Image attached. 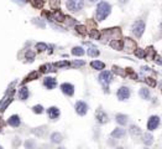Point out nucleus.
Masks as SVG:
<instances>
[{
    "instance_id": "obj_52",
    "label": "nucleus",
    "mask_w": 162,
    "mask_h": 149,
    "mask_svg": "<svg viewBox=\"0 0 162 149\" xmlns=\"http://www.w3.org/2000/svg\"><path fill=\"white\" fill-rule=\"evenodd\" d=\"M145 149H149V148H145Z\"/></svg>"
},
{
    "instance_id": "obj_24",
    "label": "nucleus",
    "mask_w": 162,
    "mask_h": 149,
    "mask_svg": "<svg viewBox=\"0 0 162 149\" xmlns=\"http://www.w3.org/2000/svg\"><path fill=\"white\" fill-rule=\"evenodd\" d=\"M116 122L121 126H125L128 123V116L125 114H116Z\"/></svg>"
},
{
    "instance_id": "obj_17",
    "label": "nucleus",
    "mask_w": 162,
    "mask_h": 149,
    "mask_svg": "<svg viewBox=\"0 0 162 149\" xmlns=\"http://www.w3.org/2000/svg\"><path fill=\"white\" fill-rule=\"evenodd\" d=\"M113 138H115V139H119V138H123L124 136H125V129H123V128H115L113 132H111V134H110Z\"/></svg>"
},
{
    "instance_id": "obj_7",
    "label": "nucleus",
    "mask_w": 162,
    "mask_h": 149,
    "mask_svg": "<svg viewBox=\"0 0 162 149\" xmlns=\"http://www.w3.org/2000/svg\"><path fill=\"white\" fill-rule=\"evenodd\" d=\"M160 124V117L159 116H151L149 118V122H147V129L149 131H155Z\"/></svg>"
},
{
    "instance_id": "obj_8",
    "label": "nucleus",
    "mask_w": 162,
    "mask_h": 149,
    "mask_svg": "<svg viewBox=\"0 0 162 149\" xmlns=\"http://www.w3.org/2000/svg\"><path fill=\"white\" fill-rule=\"evenodd\" d=\"M76 112H77L79 116L87 114V112H88V105H87L86 102H83V101H78V102L76 103Z\"/></svg>"
},
{
    "instance_id": "obj_50",
    "label": "nucleus",
    "mask_w": 162,
    "mask_h": 149,
    "mask_svg": "<svg viewBox=\"0 0 162 149\" xmlns=\"http://www.w3.org/2000/svg\"><path fill=\"white\" fill-rule=\"evenodd\" d=\"M116 149H124V148H121V147H119V148H116Z\"/></svg>"
},
{
    "instance_id": "obj_51",
    "label": "nucleus",
    "mask_w": 162,
    "mask_h": 149,
    "mask_svg": "<svg viewBox=\"0 0 162 149\" xmlns=\"http://www.w3.org/2000/svg\"><path fill=\"white\" fill-rule=\"evenodd\" d=\"M0 149H2V148H1V147H0Z\"/></svg>"
},
{
    "instance_id": "obj_48",
    "label": "nucleus",
    "mask_w": 162,
    "mask_h": 149,
    "mask_svg": "<svg viewBox=\"0 0 162 149\" xmlns=\"http://www.w3.org/2000/svg\"><path fill=\"white\" fill-rule=\"evenodd\" d=\"M160 28H161V30H162V21H161V24H160Z\"/></svg>"
},
{
    "instance_id": "obj_35",
    "label": "nucleus",
    "mask_w": 162,
    "mask_h": 149,
    "mask_svg": "<svg viewBox=\"0 0 162 149\" xmlns=\"http://www.w3.org/2000/svg\"><path fill=\"white\" fill-rule=\"evenodd\" d=\"M76 30H77V33L81 34V35H86V34H87V28H86L84 25H77V26H76Z\"/></svg>"
},
{
    "instance_id": "obj_44",
    "label": "nucleus",
    "mask_w": 162,
    "mask_h": 149,
    "mask_svg": "<svg viewBox=\"0 0 162 149\" xmlns=\"http://www.w3.org/2000/svg\"><path fill=\"white\" fill-rule=\"evenodd\" d=\"M154 60H155V62H157L159 65H162V59L160 57V56H155Z\"/></svg>"
},
{
    "instance_id": "obj_10",
    "label": "nucleus",
    "mask_w": 162,
    "mask_h": 149,
    "mask_svg": "<svg viewBox=\"0 0 162 149\" xmlns=\"http://www.w3.org/2000/svg\"><path fill=\"white\" fill-rule=\"evenodd\" d=\"M61 91L66 96H73L74 95V86L71 83H62L61 85Z\"/></svg>"
},
{
    "instance_id": "obj_41",
    "label": "nucleus",
    "mask_w": 162,
    "mask_h": 149,
    "mask_svg": "<svg viewBox=\"0 0 162 149\" xmlns=\"http://www.w3.org/2000/svg\"><path fill=\"white\" fill-rule=\"evenodd\" d=\"M89 35H91V37H92V39H96V40L100 39V34H99V31H98V30H91Z\"/></svg>"
},
{
    "instance_id": "obj_37",
    "label": "nucleus",
    "mask_w": 162,
    "mask_h": 149,
    "mask_svg": "<svg viewBox=\"0 0 162 149\" xmlns=\"http://www.w3.org/2000/svg\"><path fill=\"white\" fill-rule=\"evenodd\" d=\"M86 62L83 61V60H74L72 64H71V66L72 67H81V66H83Z\"/></svg>"
},
{
    "instance_id": "obj_38",
    "label": "nucleus",
    "mask_w": 162,
    "mask_h": 149,
    "mask_svg": "<svg viewBox=\"0 0 162 149\" xmlns=\"http://www.w3.org/2000/svg\"><path fill=\"white\" fill-rule=\"evenodd\" d=\"M32 112L36 113V114H41V113L43 112V107H42L41 105H36V106L32 107Z\"/></svg>"
},
{
    "instance_id": "obj_14",
    "label": "nucleus",
    "mask_w": 162,
    "mask_h": 149,
    "mask_svg": "<svg viewBox=\"0 0 162 149\" xmlns=\"http://www.w3.org/2000/svg\"><path fill=\"white\" fill-rule=\"evenodd\" d=\"M7 124L11 126V127H19L21 124V119H20V117L17 114H14L7 119Z\"/></svg>"
},
{
    "instance_id": "obj_47",
    "label": "nucleus",
    "mask_w": 162,
    "mask_h": 149,
    "mask_svg": "<svg viewBox=\"0 0 162 149\" xmlns=\"http://www.w3.org/2000/svg\"><path fill=\"white\" fill-rule=\"evenodd\" d=\"M89 1H92V3H94V1H98V0H89Z\"/></svg>"
},
{
    "instance_id": "obj_18",
    "label": "nucleus",
    "mask_w": 162,
    "mask_h": 149,
    "mask_svg": "<svg viewBox=\"0 0 162 149\" xmlns=\"http://www.w3.org/2000/svg\"><path fill=\"white\" fill-rule=\"evenodd\" d=\"M53 65H51V64H45V65H42V66H40V74H48V72H51V71H56V70H53Z\"/></svg>"
},
{
    "instance_id": "obj_28",
    "label": "nucleus",
    "mask_w": 162,
    "mask_h": 149,
    "mask_svg": "<svg viewBox=\"0 0 162 149\" xmlns=\"http://www.w3.org/2000/svg\"><path fill=\"white\" fill-rule=\"evenodd\" d=\"M139 95H140V97H141L142 100H149V98H150V92H149V90H146V88H141L140 92H139Z\"/></svg>"
},
{
    "instance_id": "obj_16",
    "label": "nucleus",
    "mask_w": 162,
    "mask_h": 149,
    "mask_svg": "<svg viewBox=\"0 0 162 149\" xmlns=\"http://www.w3.org/2000/svg\"><path fill=\"white\" fill-rule=\"evenodd\" d=\"M96 117H97L98 122L100 123V124H104V123H106L108 122V116H106V113L103 111H97V114H96Z\"/></svg>"
},
{
    "instance_id": "obj_26",
    "label": "nucleus",
    "mask_w": 162,
    "mask_h": 149,
    "mask_svg": "<svg viewBox=\"0 0 162 149\" xmlns=\"http://www.w3.org/2000/svg\"><path fill=\"white\" fill-rule=\"evenodd\" d=\"M113 72H114L115 74L121 76V77H126V72H125V70L120 69L119 66H113Z\"/></svg>"
},
{
    "instance_id": "obj_36",
    "label": "nucleus",
    "mask_w": 162,
    "mask_h": 149,
    "mask_svg": "<svg viewBox=\"0 0 162 149\" xmlns=\"http://www.w3.org/2000/svg\"><path fill=\"white\" fill-rule=\"evenodd\" d=\"M53 66L60 69V67H68V66H71V64H69L68 61H58V62H56Z\"/></svg>"
},
{
    "instance_id": "obj_46",
    "label": "nucleus",
    "mask_w": 162,
    "mask_h": 149,
    "mask_svg": "<svg viewBox=\"0 0 162 149\" xmlns=\"http://www.w3.org/2000/svg\"><path fill=\"white\" fill-rule=\"evenodd\" d=\"M2 126H4V122H2V119H1V117H0V129L2 128Z\"/></svg>"
},
{
    "instance_id": "obj_6",
    "label": "nucleus",
    "mask_w": 162,
    "mask_h": 149,
    "mask_svg": "<svg viewBox=\"0 0 162 149\" xmlns=\"http://www.w3.org/2000/svg\"><path fill=\"white\" fill-rule=\"evenodd\" d=\"M123 49H124L125 51H128V52H132V51H135V49H136V44H135V41L131 40L130 37H125L124 41H123Z\"/></svg>"
},
{
    "instance_id": "obj_5",
    "label": "nucleus",
    "mask_w": 162,
    "mask_h": 149,
    "mask_svg": "<svg viewBox=\"0 0 162 149\" xmlns=\"http://www.w3.org/2000/svg\"><path fill=\"white\" fill-rule=\"evenodd\" d=\"M111 78H113V76H111V72H109V71H103L101 74H99V81H100L101 85H104V91L106 93L109 92L108 91V85L111 82Z\"/></svg>"
},
{
    "instance_id": "obj_42",
    "label": "nucleus",
    "mask_w": 162,
    "mask_h": 149,
    "mask_svg": "<svg viewBox=\"0 0 162 149\" xmlns=\"http://www.w3.org/2000/svg\"><path fill=\"white\" fill-rule=\"evenodd\" d=\"M32 23L36 24L37 26H40V28H45V23H43V21H38V19H33Z\"/></svg>"
},
{
    "instance_id": "obj_1",
    "label": "nucleus",
    "mask_w": 162,
    "mask_h": 149,
    "mask_svg": "<svg viewBox=\"0 0 162 149\" xmlns=\"http://www.w3.org/2000/svg\"><path fill=\"white\" fill-rule=\"evenodd\" d=\"M110 11H111V6H110V4L106 3V1H100V3L98 4L97 13H96L97 20L98 21H103V20H105V19L109 16Z\"/></svg>"
},
{
    "instance_id": "obj_4",
    "label": "nucleus",
    "mask_w": 162,
    "mask_h": 149,
    "mask_svg": "<svg viewBox=\"0 0 162 149\" xmlns=\"http://www.w3.org/2000/svg\"><path fill=\"white\" fill-rule=\"evenodd\" d=\"M145 28H146L145 23L142 20H137L132 24V34L136 37H141L144 31H145Z\"/></svg>"
},
{
    "instance_id": "obj_2",
    "label": "nucleus",
    "mask_w": 162,
    "mask_h": 149,
    "mask_svg": "<svg viewBox=\"0 0 162 149\" xmlns=\"http://www.w3.org/2000/svg\"><path fill=\"white\" fill-rule=\"evenodd\" d=\"M14 85H15V82L10 86V88L7 90V92L5 93V96L2 97V100H1V102H0V112H2V111H5V108L12 102V96H14Z\"/></svg>"
},
{
    "instance_id": "obj_25",
    "label": "nucleus",
    "mask_w": 162,
    "mask_h": 149,
    "mask_svg": "<svg viewBox=\"0 0 162 149\" xmlns=\"http://www.w3.org/2000/svg\"><path fill=\"white\" fill-rule=\"evenodd\" d=\"M72 55H74V56H83V55H84L83 47H81V46L73 47V49H72Z\"/></svg>"
},
{
    "instance_id": "obj_12",
    "label": "nucleus",
    "mask_w": 162,
    "mask_h": 149,
    "mask_svg": "<svg viewBox=\"0 0 162 149\" xmlns=\"http://www.w3.org/2000/svg\"><path fill=\"white\" fill-rule=\"evenodd\" d=\"M47 15H50V20L52 19V20H55V21H58V23H62V21H65L66 16L60 11V10H56V11H53L52 14H47Z\"/></svg>"
},
{
    "instance_id": "obj_9",
    "label": "nucleus",
    "mask_w": 162,
    "mask_h": 149,
    "mask_svg": "<svg viewBox=\"0 0 162 149\" xmlns=\"http://www.w3.org/2000/svg\"><path fill=\"white\" fill-rule=\"evenodd\" d=\"M116 96H118V98H119L120 101H126L130 97V90L128 87H120V88L118 90Z\"/></svg>"
},
{
    "instance_id": "obj_30",
    "label": "nucleus",
    "mask_w": 162,
    "mask_h": 149,
    "mask_svg": "<svg viewBox=\"0 0 162 149\" xmlns=\"http://www.w3.org/2000/svg\"><path fill=\"white\" fill-rule=\"evenodd\" d=\"M88 55H89L91 57H97V56H99V50H98L97 47L92 46V47L88 49Z\"/></svg>"
},
{
    "instance_id": "obj_39",
    "label": "nucleus",
    "mask_w": 162,
    "mask_h": 149,
    "mask_svg": "<svg viewBox=\"0 0 162 149\" xmlns=\"http://www.w3.org/2000/svg\"><path fill=\"white\" fill-rule=\"evenodd\" d=\"M145 81H146V83H147V85H150L151 87H155V86L157 85V83H156V80H155V78H152V77H146V78H145Z\"/></svg>"
},
{
    "instance_id": "obj_43",
    "label": "nucleus",
    "mask_w": 162,
    "mask_h": 149,
    "mask_svg": "<svg viewBox=\"0 0 162 149\" xmlns=\"http://www.w3.org/2000/svg\"><path fill=\"white\" fill-rule=\"evenodd\" d=\"M25 147H26V149H33L35 148V143L31 142V141H27V142L25 143Z\"/></svg>"
},
{
    "instance_id": "obj_27",
    "label": "nucleus",
    "mask_w": 162,
    "mask_h": 149,
    "mask_svg": "<svg viewBox=\"0 0 162 149\" xmlns=\"http://www.w3.org/2000/svg\"><path fill=\"white\" fill-rule=\"evenodd\" d=\"M36 50L38 52H43V51L48 50V45L45 42H38V44H36Z\"/></svg>"
},
{
    "instance_id": "obj_33",
    "label": "nucleus",
    "mask_w": 162,
    "mask_h": 149,
    "mask_svg": "<svg viewBox=\"0 0 162 149\" xmlns=\"http://www.w3.org/2000/svg\"><path fill=\"white\" fill-rule=\"evenodd\" d=\"M30 1H31L33 8H36V9H42V6L45 4L43 0H30Z\"/></svg>"
},
{
    "instance_id": "obj_21",
    "label": "nucleus",
    "mask_w": 162,
    "mask_h": 149,
    "mask_svg": "<svg viewBox=\"0 0 162 149\" xmlns=\"http://www.w3.org/2000/svg\"><path fill=\"white\" fill-rule=\"evenodd\" d=\"M46 132H47V128H46L45 126H43V127H38V128L32 129V133L33 134H36L37 137H43Z\"/></svg>"
},
{
    "instance_id": "obj_34",
    "label": "nucleus",
    "mask_w": 162,
    "mask_h": 149,
    "mask_svg": "<svg viewBox=\"0 0 162 149\" xmlns=\"http://www.w3.org/2000/svg\"><path fill=\"white\" fill-rule=\"evenodd\" d=\"M25 59L27 60V62H32L33 59H35V52L31 50H27L26 54H25Z\"/></svg>"
},
{
    "instance_id": "obj_19",
    "label": "nucleus",
    "mask_w": 162,
    "mask_h": 149,
    "mask_svg": "<svg viewBox=\"0 0 162 149\" xmlns=\"http://www.w3.org/2000/svg\"><path fill=\"white\" fill-rule=\"evenodd\" d=\"M110 46H111L114 50H116V51H121V50H123V41L115 39V40H113V41L110 42Z\"/></svg>"
},
{
    "instance_id": "obj_31",
    "label": "nucleus",
    "mask_w": 162,
    "mask_h": 149,
    "mask_svg": "<svg viewBox=\"0 0 162 149\" xmlns=\"http://www.w3.org/2000/svg\"><path fill=\"white\" fill-rule=\"evenodd\" d=\"M134 52H135V56L139 57V59H144L146 56V51L144 49H135Z\"/></svg>"
},
{
    "instance_id": "obj_20",
    "label": "nucleus",
    "mask_w": 162,
    "mask_h": 149,
    "mask_svg": "<svg viewBox=\"0 0 162 149\" xmlns=\"http://www.w3.org/2000/svg\"><path fill=\"white\" fill-rule=\"evenodd\" d=\"M62 139H63V137H62V134L58 133V132H55V133L51 134V142H52V143L58 144V143L62 142Z\"/></svg>"
},
{
    "instance_id": "obj_32",
    "label": "nucleus",
    "mask_w": 162,
    "mask_h": 149,
    "mask_svg": "<svg viewBox=\"0 0 162 149\" xmlns=\"http://www.w3.org/2000/svg\"><path fill=\"white\" fill-rule=\"evenodd\" d=\"M130 133H131L132 136L137 137V136L141 134V131H140V128H139L137 126H131V127H130Z\"/></svg>"
},
{
    "instance_id": "obj_3",
    "label": "nucleus",
    "mask_w": 162,
    "mask_h": 149,
    "mask_svg": "<svg viewBox=\"0 0 162 149\" xmlns=\"http://www.w3.org/2000/svg\"><path fill=\"white\" fill-rule=\"evenodd\" d=\"M66 5H67V9L73 11V13H77L79 10L83 9L84 6V0H67L66 1Z\"/></svg>"
},
{
    "instance_id": "obj_29",
    "label": "nucleus",
    "mask_w": 162,
    "mask_h": 149,
    "mask_svg": "<svg viewBox=\"0 0 162 149\" xmlns=\"http://www.w3.org/2000/svg\"><path fill=\"white\" fill-rule=\"evenodd\" d=\"M144 143H145L146 146L152 144V143H154V137H152L150 133H146V134L144 136Z\"/></svg>"
},
{
    "instance_id": "obj_13",
    "label": "nucleus",
    "mask_w": 162,
    "mask_h": 149,
    "mask_svg": "<svg viewBox=\"0 0 162 149\" xmlns=\"http://www.w3.org/2000/svg\"><path fill=\"white\" fill-rule=\"evenodd\" d=\"M47 114H48V117H50L52 121H56V119L60 117L61 112H60V110H58L57 107H50V108L47 110Z\"/></svg>"
},
{
    "instance_id": "obj_49",
    "label": "nucleus",
    "mask_w": 162,
    "mask_h": 149,
    "mask_svg": "<svg viewBox=\"0 0 162 149\" xmlns=\"http://www.w3.org/2000/svg\"><path fill=\"white\" fill-rule=\"evenodd\" d=\"M57 149H66V148H63V147H60V148H57Z\"/></svg>"
},
{
    "instance_id": "obj_11",
    "label": "nucleus",
    "mask_w": 162,
    "mask_h": 149,
    "mask_svg": "<svg viewBox=\"0 0 162 149\" xmlns=\"http://www.w3.org/2000/svg\"><path fill=\"white\" fill-rule=\"evenodd\" d=\"M43 86L47 88V90H53L56 86H57V81L55 77H46L43 80Z\"/></svg>"
},
{
    "instance_id": "obj_40",
    "label": "nucleus",
    "mask_w": 162,
    "mask_h": 149,
    "mask_svg": "<svg viewBox=\"0 0 162 149\" xmlns=\"http://www.w3.org/2000/svg\"><path fill=\"white\" fill-rule=\"evenodd\" d=\"M125 72H126V76L129 74L131 78H134V80H137V74L132 71V69H126V70H125Z\"/></svg>"
},
{
    "instance_id": "obj_23",
    "label": "nucleus",
    "mask_w": 162,
    "mask_h": 149,
    "mask_svg": "<svg viewBox=\"0 0 162 149\" xmlns=\"http://www.w3.org/2000/svg\"><path fill=\"white\" fill-rule=\"evenodd\" d=\"M38 77H40V72H38V71H33V72H31L30 74L26 76V78L24 80V83L30 82V81H33V80H37Z\"/></svg>"
},
{
    "instance_id": "obj_22",
    "label": "nucleus",
    "mask_w": 162,
    "mask_h": 149,
    "mask_svg": "<svg viewBox=\"0 0 162 149\" xmlns=\"http://www.w3.org/2000/svg\"><path fill=\"white\" fill-rule=\"evenodd\" d=\"M91 66L94 69V70H98V71H100V70H104V67H105V64L104 62H101V61H92L91 62Z\"/></svg>"
},
{
    "instance_id": "obj_45",
    "label": "nucleus",
    "mask_w": 162,
    "mask_h": 149,
    "mask_svg": "<svg viewBox=\"0 0 162 149\" xmlns=\"http://www.w3.org/2000/svg\"><path fill=\"white\" fill-rule=\"evenodd\" d=\"M15 3H17V4H20V5H24V4H26L29 0H14Z\"/></svg>"
},
{
    "instance_id": "obj_15",
    "label": "nucleus",
    "mask_w": 162,
    "mask_h": 149,
    "mask_svg": "<svg viewBox=\"0 0 162 149\" xmlns=\"http://www.w3.org/2000/svg\"><path fill=\"white\" fill-rule=\"evenodd\" d=\"M29 96H30V91H29L27 87H21L19 90V98L21 101H26L29 98Z\"/></svg>"
}]
</instances>
